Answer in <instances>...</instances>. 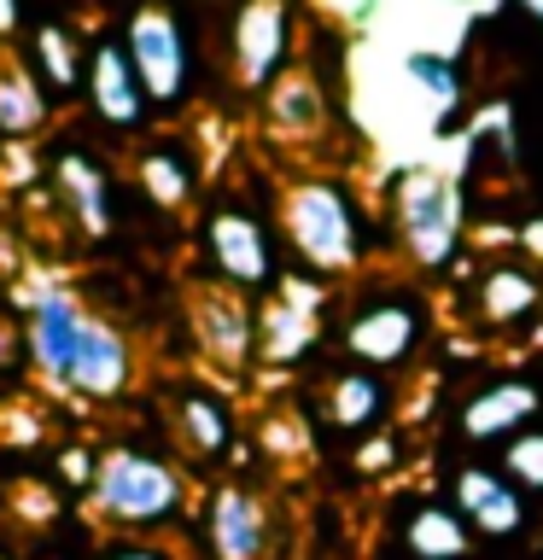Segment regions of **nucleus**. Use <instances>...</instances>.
<instances>
[{"mask_svg":"<svg viewBox=\"0 0 543 560\" xmlns=\"http://www.w3.org/2000/svg\"><path fill=\"white\" fill-rule=\"evenodd\" d=\"M88 502L105 525L117 532H164L182 520L187 508V479L182 467H170L164 455L140 444H112L94 455V479H88Z\"/></svg>","mask_w":543,"mask_h":560,"instance_id":"1","label":"nucleus"},{"mask_svg":"<svg viewBox=\"0 0 543 560\" xmlns=\"http://www.w3.org/2000/svg\"><path fill=\"white\" fill-rule=\"evenodd\" d=\"M280 234L322 275H345L362 257L357 205H350V192L339 182H322V175H304V182H292L280 192Z\"/></svg>","mask_w":543,"mask_h":560,"instance_id":"2","label":"nucleus"},{"mask_svg":"<svg viewBox=\"0 0 543 560\" xmlns=\"http://www.w3.org/2000/svg\"><path fill=\"white\" fill-rule=\"evenodd\" d=\"M392 210H397V234L420 269H444L462 245V192L450 175L438 170H403L392 182Z\"/></svg>","mask_w":543,"mask_h":560,"instance_id":"3","label":"nucleus"},{"mask_svg":"<svg viewBox=\"0 0 543 560\" xmlns=\"http://www.w3.org/2000/svg\"><path fill=\"white\" fill-rule=\"evenodd\" d=\"M123 59H129L140 94L152 105H182V94H187V35H182L170 7H158V0L135 7L129 35H123Z\"/></svg>","mask_w":543,"mask_h":560,"instance_id":"4","label":"nucleus"},{"mask_svg":"<svg viewBox=\"0 0 543 560\" xmlns=\"http://www.w3.org/2000/svg\"><path fill=\"white\" fill-rule=\"evenodd\" d=\"M187 322H193L199 350L217 368H228V374H240L257 357V310L245 304V292L222 287V280H199L187 292Z\"/></svg>","mask_w":543,"mask_h":560,"instance_id":"5","label":"nucleus"},{"mask_svg":"<svg viewBox=\"0 0 543 560\" xmlns=\"http://www.w3.org/2000/svg\"><path fill=\"white\" fill-rule=\"evenodd\" d=\"M205 252L217 262L222 287L234 292H269L275 287V245H269V228H263L252 210L240 205H222L205 217Z\"/></svg>","mask_w":543,"mask_h":560,"instance_id":"6","label":"nucleus"},{"mask_svg":"<svg viewBox=\"0 0 543 560\" xmlns=\"http://www.w3.org/2000/svg\"><path fill=\"white\" fill-rule=\"evenodd\" d=\"M228 42H234V77L263 94L292 59V7L287 0H245Z\"/></svg>","mask_w":543,"mask_h":560,"instance_id":"7","label":"nucleus"},{"mask_svg":"<svg viewBox=\"0 0 543 560\" xmlns=\"http://www.w3.org/2000/svg\"><path fill=\"white\" fill-rule=\"evenodd\" d=\"M82 322H88V310L77 304L70 287H42L35 292L30 322H24V350H30V368L47 385H65L70 357H77V339H82Z\"/></svg>","mask_w":543,"mask_h":560,"instance_id":"8","label":"nucleus"},{"mask_svg":"<svg viewBox=\"0 0 543 560\" xmlns=\"http://www.w3.org/2000/svg\"><path fill=\"white\" fill-rule=\"evenodd\" d=\"M315 310H322V292L310 280H275L269 304L257 310V357L269 368L298 362L315 345Z\"/></svg>","mask_w":543,"mask_h":560,"instance_id":"9","label":"nucleus"},{"mask_svg":"<svg viewBox=\"0 0 543 560\" xmlns=\"http://www.w3.org/2000/svg\"><path fill=\"white\" fill-rule=\"evenodd\" d=\"M65 385H70V392H82V397H94V402H112V397L129 392V385H135V350H129V339H123V327L88 315Z\"/></svg>","mask_w":543,"mask_h":560,"instance_id":"10","label":"nucleus"},{"mask_svg":"<svg viewBox=\"0 0 543 560\" xmlns=\"http://www.w3.org/2000/svg\"><path fill=\"white\" fill-rule=\"evenodd\" d=\"M205 537L217 560H263L269 555V508H263L257 490L222 485L205 502Z\"/></svg>","mask_w":543,"mask_h":560,"instance_id":"11","label":"nucleus"},{"mask_svg":"<svg viewBox=\"0 0 543 560\" xmlns=\"http://www.w3.org/2000/svg\"><path fill=\"white\" fill-rule=\"evenodd\" d=\"M420 339V310L409 298H380L345 322V350L368 368H397Z\"/></svg>","mask_w":543,"mask_h":560,"instance_id":"12","label":"nucleus"},{"mask_svg":"<svg viewBox=\"0 0 543 560\" xmlns=\"http://www.w3.org/2000/svg\"><path fill=\"white\" fill-rule=\"evenodd\" d=\"M455 514L467 520V532L515 537L525 525V502H520V490L508 485L497 467H462L455 472Z\"/></svg>","mask_w":543,"mask_h":560,"instance_id":"13","label":"nucleus"},{"mask_svg":"<svg viewBox=\"0 0 543 560\" xmlns=\"http://www.w3.org/2000/svg\"><path fill=\"white\" fill-rule=\"evenodd\" d=\"M82 82H88V105H94L100 122H112V129H135L140 112H147V94H140L129 59H123V42L88 47Z\"/></svg>","mask_w":543,"mask_h":560,"instance_id":"14","label":"nucleus"},{"mask_svg":"<svg viewBox=\"0 0 543 560\" xmlns=\"http://www.w3.org/2000/svg\"><path fill=\"white\" fill-rule=\"evenodd\" d=\"M170 427H175V438H182V450L193 462H217V455H228V444H234V409H228L217 392H182Z\"/></svg>","mask_w":543,"mask_h":560,"instance_id":"15","label":"nucleus"},{"mask_svg":"<svg viewBox=\"0 0 543 560\" xmlns=\"http://www.w3.org/2000/svg\"><path fill=\"white\" fill-rule=\"evenodd\" d=\"M322 88H315L310 70H280V77L263 88V117H269V129L275 135H287V140H304L322 129Z\"/></svg>","mask_w":543,"mask_h":560,"instance_id":"16","label":"nucleus"},{"mask_svg":"<svg viewBox=\"0 0 543 560\" xmlns=\"http://www.w3.org/2000/svg\"><path fill=\"white\" fill-rule=\"evenodd\" d=\"M532 409H538L532 385L525 380H497L462 409V432L473 438V444H490V438L520 432V420H532Z\"/></svg>","mask_w":543,"mask_h":560,"instance_id":"17","label":"nucleus"},{"mask_svg":"<svg viewBox=\"0 0 543 560\" xmlns=\"http://www.w3.org/2000/svg\"><path fill=\"white\" fill-rule=\"evenodd\" d=\"M53 187H59V199L70 205V217H77L82 234H105V228H112L105 170L94 164V158H82V152H59V164H53Z\"/></svg>","mask_w":543,"mask_h":560,"instance_id":"18","label":"nucleus"},{"mask_svg":"<svg viewBox=\"0 0 543 560\" xmlns=\"http://www.w3.org/2000/svg\"><path fill=\"white\" fill-rule=\"evenodd\" d=\"M42 122H47V88L35 82L24 59H12L0 47V135L18 140V135H35Z\"/></svg>","mask_w":543,"mask_h":560,"instance_id":"19","label":"nucleus"},{"mask_svg":"<svg viewBox=\"0 0 543 560\" xmlns=\"http://www.w3.org/2000/svg\"><path fill=\"white\" fill-rule=\"evenodd\" d=\"M30 52H35V82L42 88H53V94H77L82 88V65H88V52L77 47V35H70L65 24H35V35H30Z\"/></svg>","mask_w":543,"mask_h":560,"instance_id":"20","label":"nucleus"},{"mask_svg":"<svg viewBox=\"0 0 543 560\" xmlns=\"http://www.w3.org/2000/svg\"><path fill=\"white\" fill-rule=\"evenodd\" d=\"M467 542H473V532L455 508H415L409 525H403V549L415 560H462Z\"/></svg>","mask_w":543,"mask_h":560,"instance_id":"21","label":"nucleus"},{"mask_svg":"<svg viewBox=\"0 0 543 560\" xmlns=\"http://www.w3.org/2000/svg\"><path fill=\"white\" fill-rule=\"evenodd\" d=\"M135 175H140V187H147V199L152 205H187L193 199V182H199V170H193V158L182 147H147L135 158Z\"/></svg>","mask_w":543,"mask_h":560,"instance_id":"22","label":"nucleus"},{"mask_svg":"<svg viewBox=\"0 0 543 560\" xmlns=\"http://www.w3.org/2000/svg\"><path fill=\"white\" fill-rule=\"evenodd\" d=\"M385 415V385L374 374H339L327 385V420L345 432H368Z\"/></svg>","mask_w":543,"mask_h":560,"instance_id":"23","label":"nucleus"},{"mask_svg":"<svg viewBox=\"0 0 543 560\" xmlns=\"http://www.w3.org/2000/svg\"><path fill=\"white\" fill-rule=\"evenodd\" d=\"M543 304V287L525 269H490L480 280V315L490 327H508V322H520L525 310H538Z\"/></svg>","mask_w":543,"mask_h":560,"instance_id":"24","label":"nucleus"},{"mask_svg":"<svg viewBox=\"0 0 543 560\" xmlns=\"http://www.w3.org/2000/svg\"><path fill=\"white\" fill-rule=\"evenodd\" d=\"M7 520L18 532H47L59 520V490L42 485V479H12L7 485Z\"/></svg>","mask_w":543,"mask_h":560,"instance_id":"25","label":"nucleus"},{"mask_svg":"<svg viewBox=\"0 0 543 560\" xmlns=\"http://www.w3.org/2000/svg\"><path fill=\"white\" fill-rule=\"evenodd\" d=\"M502 479L508 485H525V490H543V432H515V438H508V444H502Z\"/></svg>","mask_w":543,"mask_h":560,"instance_id":"26","label":"nucleus"},{"mask_svg":"<svg viewBox=\"0 0 543 560\" xmlns=\"http://www.w3.org/2000/svg\"><path fill=\"white\" fill-rule=\"evenodd\" d=\"M403 70H409V77L427 88L438 105H455V100H462V77H455V65L444 59V52H409V59H403Z\"/></svg>","mask_w":543,"mask_h":560,"instance_id":"27","label":"nucleus"},{"mask_svg":"<svg viewBox=\"0 0 543 560\" xmlns=\"http://www.w3.org/2000/svg\"><path fill=\"white\" fill-rule=\"evenodd\" d=\"M100 560H175L164 542H147V537H129V542H112Z\"/></svg>","mask_w":543,"mask_h":560,"instance_id":"28","label":"nucleus"},{"mask_svg":"<svg viewBox=\"0 0 543 560\" xmlns=\"http://www.w3.org/2000/svg\"><path fill=\"white\" fill-rule=\"evenodd\" d=\"M65 479L88 485V479H94V455H88V450H65Z\"/></svg>","mask_w":543,"mask_h":560,"instance_id":"29","label":"nucleus"},{"mask_svg":"<svg viewBox=\"0 0 543 560\" xmlns=\"http://www.w3.org/2000/svg\"><path fill=\"white\" fill-rule=\"evenodd\" d=\"M18 332H24V327H12L7 315H0V368H12V357H18Z\"/></svg>","mask_w":543,"mask_h":560,"instance_id":"30","label":"nucleus"},{"mask_svg":"<svg viewBox=\"0 0 543 560\" xmlns=\"http://www.w3.org/2000/svg\"><path fill=\"white\" fill-rule=\"evenodd\" d=\"M18 269V245H12V234H0V275H12Z\"/></svg>","mask_w":543,"mask_h":560,"instance_id":"31","label":"nucleus"},{"mask_svg":"<svg viewBox=\"0 0 543 560\" xmlns=\"http://www.w3.org/2000/svg\"><path fill=\"white\" fill-rule=\"evenodd\" d=\"M18 24V0H0V35H7Z\"/></svg>","mask_w":543,"mask_h":560,"instance_id":"32","label":"nucleus"},{"mask_svg":"<svg viewBox=\"0 0 543 560\" xmlns=\"http://www.w3.org/2000/svg\"><path fill=\"white\" fill-rule=\"evenodd\" d=\"M525 12H532V18H543V0H525Z\"/></svg>","mask_w":543,"mask_h":560,"instance_id":"33","label":"nucleus"},{"mask_svg":"<svg viewBox=\"0 0 543 560\" xmlns=\"http://www.w3.org/2000/svg\"><path fill=\"white\" fill-rule=\"evenodd\" d=\"M0 560H7V555H0Z\"/></svg>","mask_w":543,"mask_h":560,"instance_id":"34","label":"nucleus"}]
</instances>
